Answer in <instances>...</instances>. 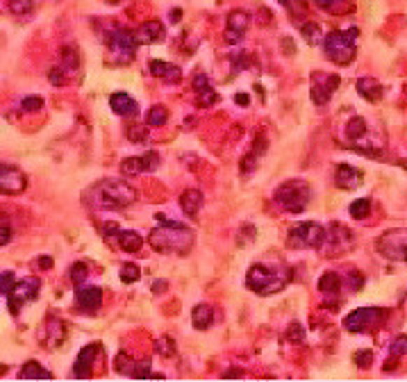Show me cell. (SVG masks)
<instances>
[{
    "label": "cell",
    "mask_w": 407,
    "mask_h": 382,
    "mask_svg": "<svg viewBox=\"0 0 407 382\" xmlns=\"http://www.w3.org/2000/svg\"><path fill=\"white\" fill-rule=\"evenodd\" d=\"M34 9V0H10V12L16 16H28Z\"/></svg>",
    "instance_id": "38"
},
{
    "label": "cell",
    "mask_w": 407,
    "mask_h": 382,
    "mask_svg": "<svg viewBox=\"0 0 407 382\" xmlns=\"http://www.w3.org/2000/svg\"><path fill=\"white\" fill-rule=\"evenodd\" d=\"M230 64H232L234 73H243L246 69L255 66V59H252L248 52H237V55H230Z\"/></svg>",
    "instance_id": "33"
},
{
    "label": "cell",
    "mask_w": 407,
    "mask_h": 382,
    "mask_svg": "<svg viewBox=\"0 0 407 382\" xmlns=\"http://www.w3.org/2000/svg\"><path fill=\"white\" fill-rule=\"evenodd\" d=\"M352 246H355V236H352L348 227L341 223H330L328 239H325V246L321 250L328 253V257H339V255L352 250Z\"/></svg>",
    "instance_id": "12"
},
{
    "label": "cell",
    "mask_w": 407,
    "mask_h": 382,
    "mask_svg": "<svg viewBox=\"0 0 407 382\" xmlns=\"http://www.w3.org/2000/svg\"><path fill=\"white\" fill-rule=\"evenodd\" d=\"M41 344L46 346V348H59L62 344L66 339V325L62 318L57 316H48L46 323L41 327V334H39Z\"/></svg>",
    "instance_id": "17"
},
{
    "label": "cell",
    "mask_w": 407,
    "mask_h": 382,
    "mask_svg": "<svg viewBox=\"0 0 407 382\" xmlns=\"http://www.w3.org/2000/svg\"><path fill=\"white\" fill-rule=\"evenodd\" d=\"M157 218L162 221V225L152 227L148 234L150 248L157 253H164V255H180V257L192 253L194 241H196L194 232L189 230V227H185L183 223L173 221V218H164V216H157Z\"/></svg>",
    "instance_id": "1"
},
{
    "label": "cell",
    "mask_w": 407,
    "mask_h": 382,
    "mask_svg": "<svg viewBox=\"0 0 407 382\" xmlns=\"http://www.w3.org/2000/svg\"><path fill=\"white\" fill-rule=\"evenodd\" d=\"M248 25H250V16L246 12H241V9H237V12H230L228 16V25H225V43H241L243 39V34H246L248 30Z\"/></svg>",
    "instance_id": "19"
},
{
    "label": "cell",
    "mask_w": 407,
    "mask_h": 382,
    "mask_svg": "<svg viewBox=\"0 0 407 382\" xmlns=\"http://www.w3.org/2000/svg\"><path fill=\"white\" fill-rule=\"evenodd\" d=\"M166 118H169V112H166V107L164 105H155L148 112V118H146V123L150 127H157V125H164L166 123Z\"/></svg>",
    "instance_id": "36"
},
{
    "label": "cell",
    "mask_w": 407,
    "mask_h": 382,
    "mask_svg": "<svg viewBox=\"0 0 407 382\" xmlns=\"http://www.w3.org/2000/svg\"><path fill=\"white\" fill-rule=\"evenodd\" d=\"M376 248L392 262H407V227H394L378 236Z\"/></svg>",
    "instance_id": "10"
},
{
    "label": "cell",
    "mask_w": 407,
    "mask_h": 382,
    "mask_svg": "<svg viewBox=\"0 0 407 382\" xmlns=\"http://www.w3.org/2000/svg\"><path fill=\"white\" fill-rule=\"evenodd\" d=\"M357 27H348V30H332L325 34L323 48L328 59L334 62L337 66H348L357 55Z\"/></svg>",
    "instance_id": "5"
},
{
    "label": "cell",
    "mask_w": 407,
    "mask_h": 382,
    "mask_svg": "<svg viewBox=\"0 0 407 382\" xmlns=\"http://www.w3.org/2000/svg\"><path fill=\"white\" fill-rule=\"evenodd\" d=\"M141 280V269L137 267V264H123L121 267V282H125V285H134V282Z\"/></svg>",
    "instance_id": "35"
},
{
    "label": "cell",
    "mask_w": 407,
    "mask_h": 382,
    "mask_svg": "<svg viewBox=\"0 0 407 382\" xmlns=\"http://www.w3.org/2000/svg\"><path fill=\"white\" fill-rule=\"evenodd\" d=\"M87 278H89L87 262H76L73 267H71V282H73L76 287H80V285H85Z\"/></svg>",
    "instance_id": "37"
},
{
    "label": "cell",
    "mask_w": 407,
    "mask_h": 382,
    "mask_svg": "<svg viewBox=\"0 0 407 382\" xmlns=\"http://www.w3.org/2000/svg\"><path fill=\"white\" fill-rule=\"evenodd\" d=\"M180 207L189 218H196L198 212L203 207V194L198 189H187L183 196H180Z\"/></svg>",
    "instance_id": "26"
},
{
    "label": "cell",
    "mask_w": 407,
    "mask_h": 382,
    "mask_svg": "<svg viewBox=\"0 0 407 382\" xmlns=\"http://www.w3.org/2000/svg\"><path fill=\"white\" fill-rule=\"evenodd\" d=\"M110 107L114 114L119 116H137L139 114V103L132 96L123 94V91H116L110 96Z\"/></svg>",
    "instance_id": "23"
},
{
    "label": "cell",
    "mask_w": 407,
    "mask_h": 382,
    "mask_svg": "<svg viewBox=\"0 0 407 382\" xmlns=\"http://www.w3.org/2000/svg\"><path fill=\"white\" fill-rule=\"evenodd\" d=\"M166 280H157L155 285H152V291H155V294H162V291H166Z\"/></svg>",
    "instance_id": "49"
},
{
    "label": "cell",
    "mask_w": 407,
    "mask_h": 382,
    "mask_svg": "<svg viewBox=\"0 0 407 382\" xmlns=\"http://www.w3.org/2000/svg\"><path fill=\"white\" fill-rule=\"evenodd\" d=\"M210 87H212L210 85V78H207L203 71H198L196 76H194V80H192V89L196 91V94H201V91L210 89Z\"/></svg>",
    "instance_id": "41"
},
{
    "label": "cell",
    "mask_w": 407,
    "mask_h": 382,
    "mask_svg": "<svg viewBox=\"0 0 407 382\" xmlns=\"http://www.w3.org/2000/svg\"><path fill=\"white\" fill-rule=\"evenodd\" d=\"M50 264H52V260H50V257H41V267H43V269H48Z\"/></svg>",
    "instance_id": "51"
},
{
    "label": "cell",
    "mask_w": 407,
    "mask_h": 382,
    "mask_svg": "<svg viewBox=\"0 0 407 382\" xmlns=\"http://www.w3.org/2000/svg\"><path fill=\"white\" fill-rule=\"evenodd\" d=\"M287 339H289V341H303V339H305V327H303V325H298V323L289 325Z\"/></svg>",
    "instance_id": "46"
},
{
    "label": "cell",
    "mask_w": 407,
    "mask_h": 382,
    "mask_svg": "<svg viewBox=\"0 0 407 382\" xmlns=\"http://www.w3.org/2000/svg\"><path fill=\"white\" fill-rule=\"evenodd\" d=\"M314 3L321 9H325V12H341L339 5H343L346 0H314Z\"/></svg>",
    "instance_id": "47"
},
{
    "label": "cell",
    "mask_w": 407,
    "mask_h": 382,
    "mask_svg": "<svg viewBox=\"0 0 407 382\" xmlns=\"http://www.w3.org/2000/svg\"><path fill=\"white\" fill-rule=\"evenodd\" d=\"M357 94L362 98L371 100V103H378V100L383 98L385 89H383V85H380L376 78H359L357 80Z\"/></svg>",
    "instance_id": "27"
},
{
    "label": "cell",
    "mask_w": 407,
    "mask_h": 382,
    "mask_svg": "<svg viewBox=\"0 0 407 382\" xmlns=\"http://www.w3.org/2000/svg\"><path fill=\"white\" fill-rule=\"evenodd\" d=\"M214 309L210 305H196L194 312H192V323L198 330H207L212 323H214Z\"/></svg>",
    "instance_id": "28"
},
{
    "label": "cell",
    "mask_w": 407,
    "mask_h": 382,
    "mask_svg": "<svg viewBox=\"0 0 407 382\" xmlns=\"http://www.w3.org/2000/svg\"><path fill=\"white\" fill-rule=\"evenodd\" d=\"M39 289H41V280L39 278H25V280H16L14 289L5 296L7 307H10L12 314H19L21 307L25 303H32L34 298H39Z\"/></svg>",
    "instance_id": "11"
},
{
    "label": "cell",
    "mask_w": 407,
    "mask_h": 382,
    "mask_svg": "<svg viewBox=\"0 0 407 382\" xmlns=\"http://www.w3.org/2000/svg\"><path fill=\"white\" fill-rule=\"evenodd\" d=\"M216 100H219V94H216V91H214L212 87L198 94V105H201V107H212V105L216 103Z\"/></svg>",
    "instance_id": "40"
},
{
    "label": "cell",
    "mask_w": 407,
    "mask_h": 382,
    "mask_svg": "<svg viewBox=\"0 0 407 382\" xmlns=\"http://www.w3.org/2000/svg\"><path fill=\"white\" fill-rule=\"evenodd\" d=\"M341 285H343V280H341L339 273L328 271V273H323L321 280H319V291L328 300H334V303H337L339 296H341Z\"/></svg>",
    "instance_id": "24"
},
{
    "label": "cell",
    "mask_w": 407,
    "mask_h": 382,
    "mask_svg": "<svg viewBox=\"0 0 407 382\" xmlns=\"http://www.w3.org/2000/svg\"><path fill=\"white\" fill-rule=\"evenodd\" d=\"M14 285H16L14 273H12V271H5V273H3V282H0V291H3V296L10 294V291L14 289Z\"/></svg>",
    "instance_id": "45"
},
{
    "label": "cell",
    "mask_w": 407,
    "mask_h": 382,
    "mask_svg": "<svg viewBox=\"0 0 407 382\" xmlns=\"http://www.w3.org/2000/svg\"><path fill=\"white\" fill-rule=\"evenodd\" d=\"M234 103H239V105H248V96H246V94L234 96Z\"/></svg>",
    "instance_id": "50"
},
{
    "label": "cell",
    "mask_w": 407,
    "mask_h": 382,
    "mask_svg": "<svg viewBox=\"0 0 407 382\" xmlns=\"http://www.w3.org/2000/svg\"><path fill=\"white\" fill-rule=\"evenodd\" d=\"M159 155L155 150H148L146 155H139V157H125L121 162V173L123 176H139V173H150L157 171L159 167Z\"/></svg>",
    "instance_id": "16"
},
{
    "label": "cell",
    "mask_w": 407,
    "mask_h": 382,
    "mask_svg": "<svg viewBox=\"0 0 407 382\" xmlns=\"http://www.w3.org/2000/svg\"><path fill=\"white\" fill-rule=\"evenodd\" d=\"M155 351L159 355H164V358H171V355H176V344L169 339V337H164V339H157L155 341Z\"/></svg>",
    "instance_id": "39"
},
{
    "label": "cell",
    "mask_w": 407,
    "mask_h": 382,
    "mask_svg": "<svg viewBox=\"0 0 407 382\" xmlns=\"http://www.w3.org/2000/svg\"><path fill=\"white\" fill-rule=\"evenodd\" d=\"M273 203L289 214H301L312 203V189L303 180H289L276 189Z\"/></svg>",
    "instance_id": "7"
},
{
    "label": "cell",
    "mask_w": 407,
    "mask_h": 382,
    "mask_svg": "<svg viewBox=\"0 0 407 382\" xmlns=\"http://www.w3.org/2000/svg\"><path fill=\"white\" fill-rule=\"evenodd\" d=\"M371 212V198H359V200H352L348 205V214L352 218H366Z\"/></svg>",
    "instance_id": "34"
},
{
    "label": "cell",
    "mask_w": 407,
    "mask_h": 382,
    "mask_svg": "<svg viewBox=\"0 0 407 382\" xmlns=\"http://www.w3.org/2000/svg\"><path fill=\"white\" fill-rule=\"evenodd\" d=\"M328 239V230L316 221L296 223L287 236V248L292 250H321Z\"/></svg>",
    "instance_id": "8"
},
{
    "label": "cell",
    "mask_w": 407,
    "mask_h": 382,
    "mask_svg": "<svg viewBox=\"0 0 407 382\" xmlns=\"http://www.w3.org/2000/svg\"><path fill=\"white\" fill-rule=\"evenodd\" d=\"M76 303L78 309L85 314H96L103 307V289L101 287H85L80 285L76 291Z\"/></svg>",
    "instance_id": "18"
},
{
    "label": "cell",
    "mask_w": 407,
    "mask_h": 382,
    "mask_svg": "<svg viewBox=\"0 0 407 382\" xmlns=\"http://www.w3.org/2000/svg\"><path fill=\"white\" fill-rule=\"evenodd\" d=\"M134 34H137L139 45H143V43H157V41L164 39V25H162L159 21H148V23H143Z\"/></svg>",
    "instance_id": "25"
},
{
    "label": "cell",
    "mask_w": 407,
    "mask_h": 382,
    "mask_svg": "<svg viewBox=\"0 0 407 382\" xmlns=\"http://www.w3.org/2000/svg\"><path fill=\"white\" fill-rule=\"evenodd\" d=\"M148 69H150L152 78L164 80L166 85H178V82L183 80V69L176 66V64H169V62H162V59H152Z\"/></svg>",
    "instance_id": "22"
},
{
    "label": "cell",
    "mask_w": 407,
    "mask_h": 382,
    "mask_svg": "<svg viewBox=\"0 0 407 382\" xmlns=\"http://www.w3.org/2000/svg\"><path fill=\"white\" fill-rule=\"evenodd\" d=\"M407 353V337L405 334H398L396 339L389 346V362H387V369H394L396 367V360H401L403 355Z\"/></svg>",
    "instance_id": "31"
},
{
    "label": "cell",
    "mask_w": 407,
    "mask_h": 382,
    "mask_svg": "<svg viewBox=\"0 0 407 382\" xmlns=\"http://www.w3.org/2000/svg\"><path fill=\"white\" fill-rule=\"evenodd\" d=\"M12 241V227H10V221H7V218H3V246H7Z\"/></svg>",
    "instance_id": "48"
},
{
    "label": "cell",
    "mask_w": 407,
    "mask_h": 382,
    "mask_svg": "<svg viewBox=\"0 0 407 382\" xmlns=\"http://www.w3.org/2000/svg\"><path fill=\"white\" fill-rule=\"evenodd\" d=\"M80 66V59H78V52L73 48H64L62 50V64L59 66H55L50 71V85H55V87H64L66 82L73 78V73L78 71Z\"/></svg>",
    "instance_id": "14"
},
{
    "label": "cell",
    "mask_w": 407,
    "mask_h": 382,
    "mask_svg": "<svg viewBox=\"0 0 407 382\" xmlns=\"http://www.w3.org/2000/svg\"><path fill=\"white\" fill-rule=\"evenodd\" d=\"M339 82H341L339 76H334V73H314L312 76V89H310V96L314 100V105L328 103L334 91H337Z\"/></svg>",
    "instance_id": "13"
},
{
    "label": "cell",
    "mask_w": 407,
    "mask_h": 382,
    "mask_svg": "<svg viewBox=\"0 0 407 382\" xmlns=\"http://www.w3.org/2000/svg\"><path fill=\"white\" fill-rule=\"evenodd\" d=\"M25 189H28V178L19 169H14L12 164H3L0 167V191L5 196H16L23 194Z\"/></svg>",
    "instance_id": "15"
},
{
    "label": "cell",
    "mask_w": 407,
    "mask_h": 382,
    "mask_svg": "<svg viewBox=\"0 0 407 382\" xmlns=\"http://www.w3.org/2000/svg\"><path fill=\"white\" fill-rule=\"evenodd\" d=\"M43 107V100L39 98V96H28L21 103V109L23 112H37V109H41Z\"/></svg>",
    "instance_id": "43"
},
{
    "label": "cell",
    "mask_w": 407,
    "mask_h": 382,
    "mask_svg": "<svg viewBox=\"0 0 407 382\" xmlns=\"http://www.w3.org/2000/svg\"><path fill=\"white\" fill-rule=\"evenodd\" d=\"M146 136H148V130L143 125H132L130 130H128V139L134 141V143H141V141H146Z\"/></svg>",
    "instance_id": "42"
},
{
    "label": "cell",
    "mask_w": 407,
    "mask_h": 382,
    "mask_svg": "<svg viewBox=\"0 0 407 382\" xmlns=\"http://www.w3.org/2000/svg\"><path fill=\"white\" fill-rule=\"evenodd\" d=\"M385 318H387V309L383 307H357L343 318V327L348 332H369L383 325Z\"/></svg>",
    "instance_id": "9"
},
{
    "label": "cell",
    "mask_w": 407,
    "mask_h": 382,
    "mask_svg": "<svg viewBox=\"0 0 407 382\" xmlns=\"http://www.w3.org/2000/svg\"><path fill=\"white\" fill-rule=\"evenodd\" d=\"M116 239H119V246L125 253H139L143 246V236L134 230H121Z\"/></svg>",
    "instance_id": "29"
},
{
    "label": "cell",
    "mask_w": 407,
    "mask_h": 382,
    "mask_svg": "<svg viewBox=\"0 0 407 382\" xmlns=\"http://www.w3.org/2000/svg\"><path fill=\"white\" fill-rule=\"evenodd\" d=\"M401 164H403V167H405V169H407V160H403V162H401Z\"/></svg>",
    "instance_id": "52"
},
{
    "label": "cell",
    "mask_w": 407,
    "mask_h": 382,
    "mask_svg": "<svg viewBox=\"0 0 407 382\" xmlns=\"http://www.w3.org/2000/svg\"><path fill=\"white\" fill-rule=\"evenodd\" d=\"M301 34H303V39L310 43V45H319L323 39H325V34L321 30V25L319 23H314V21H307L303 27H301Z\"/></svg>",
    "instance_id": "32"
},
{
    "label": "cell",
    "mask_w": 407,
    "mask_h": 382,
    "mask_svg": "<svg viewBox=\"0 0 407 382\" xmlns=\"http://www.w3.org/2000/svg\"><path fill=\"white\" fill-rule=\"evenodd\" d=\"M105 45H107V62L114 64V66H123V64H130L134 59L139 41L134 32L125 30V27H114V30L107 32Z\"/></svg>",
    "instance_id": "6"
},
{
    "label": "cell",
    "mask_w": 407,
    "mask_h": 382,
    "mask_svg": "<svg viewBox=\"0 0 407 382\" xmlns=\"http://www.w3.org/2000/svg\"><path fill=\"white\" fill-rule=\"evenodd\" d=\"M289 282H292V271L283 264H252L246 273V287L255 291L257 296H273L280 294Z\"/></svg>",
    "instance_id": "3"
},
{
    "label": "cell",
    "mask_w": 407,
    "mask_h": 382,
    "mask_svg": "<svg viewBox=\"0 0 407 382\" xmlns=\"http://www.w3.org/2000/svg\"><path fill=\"white\" fill-rule=\"evenodd\" d=\"M19 378H23V380H30V378H43V380H50V378H52V373H50L48 369H43L39 362L30 360V362H25V364H23V369L19 371Z\"/></svg>",
    "instance_id": "30"
},
{
    "label": "cell",
    "mask_w": 407,
    "mask_h": 382,
    "mask_svg": "<svg viewBox=\"0 0 407 382\" xmlns=\"http://www.w3.org/2000/svg\"><path fill=\"white\" fill-rule=\"evenodd\" d=\"M280 3H287V0H280Z\"/></svg>",
    "instance_id": "53"
},
{
    "label": "cell",
    "mask_w": 407,
    "mask_h": 382,
    "mask_svg": "<svg viewBox=\"0 0 407 382\" xmlns=\"http://www.w3.org/2000/svg\"><path fill=\"white\" fill-rule=\"evenodd\" d=\"M98 351H101V344L85 346V348L78 353V360L73 364V371H71V376H73V378H89V376H92V364H94V358H96Z\"/></svg>",
    "instance_id": "20"
},
{
    "label": "cell",
    "mask_w": 407,
    "mask_h": 382,
    "mask_svg": "<svg viewBox=\"0 0 407 382\" xmlns=\"http://www.w3.org/2000/svg\"><path fill=\"white\" fill-rule=\"evenodd\" d=\"M343 148L357 150L369 157H378L385 150V134L376 132L362 116H350L343 125Z\"/></svg>",
    "instance_id": "4"
},
{
    "label": "cell",
    "mask_w": 407,
    "mask_h": 382,
    "mask_svg": "<svg viewBox=\"0 0 407 382\" xmlns=\"http://www.w3.org/2000/svg\"><path fill=\"white\" fill-rule=\"evenodd\" d=\"M352 360H355V364L359 369H366V367H371V362H373V353L371 351H357Z\"/></svg>",
    "instance_id": "44"
},
{
    "label": "cell",
    "mask_w": 407,
    "mask_h": 382,
    "mask_svg": "<svg viewBox=\"0 0 407 382\" xmlns=\"http://www.w3.org/2000/svg\"><path fill=\"white\" fill-rule=\"evenodd\" d=\"M362 180H364V173L359 169L350 167V164H339L337 171H334V182H337L339 189H357L362 185Z\"/></svg>",
    "instance_id": "21"
},
{
    "label": "cell",
    "mask_w": 407,
    "mask_h": 382,
    "mask_svg": "<svg viewBox=\"0 0 407 382\" xmlns=\"http://www.w3.org/2000/svg\"><path fill=\"white\" fill-rule=\"evenodd\" d=\"M137 198V189L119 180H101L83 194V200L92 209H123Z\"/></svg>",
    "instance_id": "2"
}]
</instances>
